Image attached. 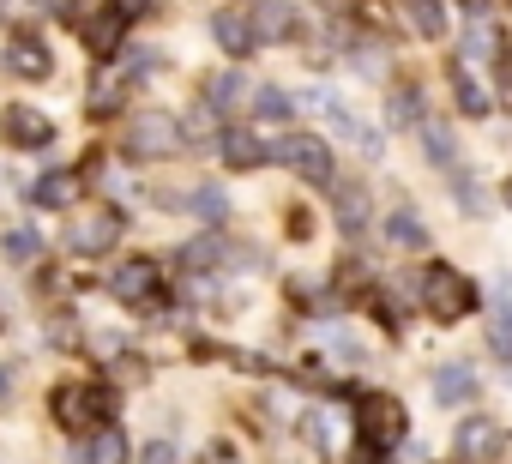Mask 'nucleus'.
Here are the masks:
<instances>
[{
  "label": "nucleus",
  "mask_w": 512,
  "mask_h": 464,
  "mask_svg": "<svg viewBox=\"0 0 512 464\" xmlns=\"http://www.w3.org/2000/svg\"><path fill=\"white\" fill-rule=\"evenodd\" d=\"M0 133H7V145H19V151L55 145V121H49L43 109H31V103H13L7 115H0Z\"/></svg>",
  "instance_id": "obj_7"
},
{
  "label": "nucleus",
  "mask_w": 512,
  "mask_h": 464,
  "mask_svg": "<svg viewBox=\"0 0 512 464\" xmlns=\"http://www.w3.org/2000/svg\"><path fill=\"white\" fill-rule=\"evenodd\" d=\"M7 73H19V79H49V73H55V55H49L37 37H13V43H7Z\"/></svg>",
  "instance_id": "obj_11"
},
{
  "label": "nucleus",
  "mask_w": 512,
  "mask_h": 464,
  "mask_svg": "<svg viewBox=\"0 0 512 464\" xmlns=\"http://www.w3.org/2000/svg\"><path fill=\"white\" fill-rule=\"evenodd\" d=\"M506 211H512V181H506Z\"/></svg>",
  "instance_id": "obj_33"
},
{
  "label": "nucleus",
  "mask_w": 512,
  "mask_h": 464,
  "mask_svg": "<svg viewBox=\"0 0 512 464\" xmlns=\"http://www.w3.org/2000/svg\"><path fill=\"white\" fill-rule=\"evenodd\" d=\"M422 151H428V163H440V169H452V163H458V145H452V133H446V127H428V133H422Z\"/></svg>",
  "instance_id": "obj_26"
},
{
  "label": "nucleus",
  "mask_w": 512,
  "mask_h": 464,
  "mask_svg": "<svg viewBox=\"0 0 512 464\" xmlns=\"http://www.w3.org/2000/svg\"><path fill=\"white\" fill-rule=\"evenodd\" d=\"M494 452H500V428L494 422H464L458 428V458L464 464H488Z\"/></svg>",
  "instance_id": "obj_13"
},
{
  "label": "nucleus",
  "mask_w": 512,
  "mask_h": 464,
  "mask_svg": "<svg viewBox=\"0 0 512 464\" xmlns=\"http://www.w3.org/2000/svg\"><path fill=\"white\" fill-rule=\"evenodd\" d=\"M217 254H223V242H217V236H205V242H187V248H181V260H187V266H211Z\"/></svg>",
  "instance_id": "obj_29"
},
{
  "label": "nucleus",
  "mask_w": 512,
  "mask_h": 464,
  "mask_svg": "<svg viewBox=\"0 0 512 464\" xmlns=\"http://www.w3.org/2000/svg\"><path fill=\"white\" fill-rule=\"evenodd\" d=\"M434 398H440V404H470V398H476V374H470L464 362L434 368Z\"/></svg>",
  "instance_id": "obj_15"
},
{
  "label": "nucleus",
  "mask_w": 512,
  "mask_h": 464,
  "mask_svg": "<svg viewBox=\"0 0 512 464\" xmlns=\"http://www.w3.org/2000/svg\"><path fill=\"white\" fill-rule=\"evenodd\" d=\"M386 242H392V248H404V254H416V248H428V229H422V217H416V211H404V205H398V211L386 217Z\"/></svg>",
  "instance_id": "obj_16"
},
{
  "label": "nucleus",
  "mask_w": 512,
  "mask_h": 464,
  "mask_svg": "<svg viewBox=\"0 0 512 464\" xmlns=\"http://www.w3.org/2000/svg\"><path fill=\"white\" fill-rule=\"evenodd\" d=\"M49 410H55V422L67 434H97L103 428V410H109V392L103 386H85V380H61L55 398H49Z\"/></svg>",
  "instance_id": "obj_1"
},
{
  "label": "nucleus",
  "mask_w": 512,
  "mask_h": 464,
  "mask_svg": "<svg viewBox=\"0 0 512 464\" xmlns=\"http://www.w3.org/2000/svg\"><path fill=\"white\" fill-rule=\"evenodd\" d=\"M356 434L368 446H398L404 440V404L386 398V392H362L356 398Z\"/></svg>",
  "instance_id": "obj_4"
},
{
  "label": "nucleus",
  "mask_w": 512,
  "mask_h": 464,
  "mask_svg": "<svg viewBox=\"0 0 512 464\" xmlns=\"http://www.w3.org/2000/svg\"><path fill=\"white\" fill-rule=\"evenodd\" d=\"M7 398H13V374H7V368H0V404H7Z\"/></svg>",
  "instance_id": "obj_32"
},
{
  "label": "nucleus",
  "mask_w": 512,
  "mask_h": 464,
  "mask_svg": "<svg viewBox=\"0 0 512 464\" xmlns=\"http://www.w3.org/2000/svg\"><path fill=\"white\" fill-rule=\"evenodd\" d=\"M181 205H187L199 223H223V217H229V199H223V187H193Z\"/></svg>",
  "instance_id": "obj_22"
},
{
  "label": "nucleus",
  "mask_w": 512,
  "mask_h": 464,
  "mask_svg": "<svg viewBox=\"0 0 512 464\" xmlns=\"http://www.w3.org/2000/svg\"><path fill=\"white\" fill-rule=\"evenodd\" d=\"M115 43H121V19L109 13V19L91 25V49H97V55H115Z\"/></svg>",
  "instance_id": "obj_28"
},
{
  "label": "nucleus",
  "mask_w": 512,
  "mask_h": 464,
  "mask_svg": "<svg viewBox=\"0 0 512 464\" xmlns=\"http://www.w3.org/2000/svg\"><path fill=\"white\" fill-rule=\"evenodd\" d=\"M332 205H338V223H344V229H362V223H368V193H362L356 181H344V187L332 193Z\"/></svg>",
  "instance_id": "obj_23"
},
{
  "label": "nucleus",
  "mask_w": 512,
  "mask_h": 464,
  "mask_svg": "<svg viewBox=\"0 0 512 464\" xmlns=\"http://www.w3.org/2000/svg\"><path fill=\"white\" fill-rule=\"evenodd\" d=\"M272 163H290V169H296L302 181H314V187L332 181V145L314 139V133H290V139H278V145H272Z\"/></svg>",
  "instance_id": "obj_5"
},
{
  "label": "nucleus",
  "mask_w": 512,
  "mask_h": 464,
  "mask_svg": "<svg viewBox=\"0 0 512 464\" xmlns=\"http://www.w3.org/2000/svg\"><path fill=\"white\" fill-rule=\"evenodd\" d=\"M115 236H121V217H115L109 205H85V211L67 223V248H79V254H103Z\"/></svg>",
  "instance_id": "obj_6"
},
{
  "label": "nucleus",
  "mask_w": 512,
  "mask_h": 464,
  "mask_svg": "<svg viewBox=\"0 0 512 464\" xmlns=\"http://www.w3.org/2000/svg\"><path fill=\"white\" fill-rule=\"evenodd\" d=\"M416 284H422V308H428L434 320H464V314L476 308V284H470L464 272H452V266H428Z\"/></svg>",
  "instance_id": "obj_2"
},
{
  "label": "nucleus",
  "mask_w": 512,
  "mask_h": 464,
  "mask_svg": "<svg viewBox=\"0 0 512 464\" xmlns=\"http://www.w3.org/2000/svg\"><path fill=\"white\" fill-rule=\"evenodd\" d=\"M127 308H151L157 302V290H163V278H157V266L151 260H127V266H115V284H109Z\"/></svg>",
  "instance_id": "obj_8"
},
{
  "label": "nucleus",
  "mask_w": 512,
  "mask_h": 464,
  "mask_svg": "<svg viewBox=\"0 0 512 464\" xmlns=\"http://www.w3.org/2000/svg\"><path fill=\"white\" fill-rule=\"evenodd\" d=\"M145 7H151V0H115V19H121V25H127V19H139V13H145Z\"/></svg>",
  "instance_id": "obj_31"
},
{
  "label": "nucleus",
  "mask_w": 512,
  "mask_h": 464,
  "mask_svg": "<svg viewBox=\"0 0 512 464\" xmlns=\"http://www.w3.org/2000/svg\"><path fill=\"white\" fill-rule=\"evenodd\" d=\"M488 344H494V356L512 362V290L506 284L488 290Z\"/></svg>",
  "instance_id": "obj_12"
},
{
  "label": "nucleus",
  "mask_w": 512,
  "mask_h": 464,
  "mask_svg": "<svg viewBox=\"0 0 512 464\" xmlns=\"http://www.w3.org/2000/svg\"><path fill=\"white\" fill-rule=\"evenodd\" d=\"M205 91H211V115H217V109L247 103V79H241V73H211V79H205Z\"/></svg>",
  "instance_id": "obj_21"
},
{
  "label": "nucleus",
  "mask_w": 512,
  "mask_h": 464,
  "mask_svg": "<svg viewBox=\"0 0 512 464\" xmlns=\"http://www.w3.org/2000/svg\"><path fill=\"white\" fill-rule=\"evenodd\" d=\"M386 115H392V127H416V121H422V91H416V85H398V91L386 97Z\"/></svg>",
  "instance_id": "obj_24"
},
{
  "label": "nucleus",
  "mask_w": 512,
  "mask_h": 464,
  "mask_svg": "<svg viewBox=\"0 0 512 464\" xmlns=\"http://www.w3.org/2000/svg\"><path fill=\"white\" fill-rule=\"evenodd\" d=\"M253 115H260V121H290L296 115V97L278 91V85H266V91H253Z\"/></svg>",
  "instance_id": "obj_25"
},
{
  "label": "nucleus",
  "mask_w": 512,
  "mask_h": 464,
  "mask_svg": "<svg viewBox=\"0 0 512 464\" xmlns=\"http://www.w3.org/2000/svg\"><path fill=\"white\" fill-rule=\"evenodd\" d=\"M73 193H79V175H67V169L43 175V181L31 187V199H37V205H49V211H55V205H73Z\"/></svg>",
  "instance_id": "obj_20"
},
{
  "label": "nucleus",
  "mask_w": 512,
  "mask_h": 464,
  "mask_svg": "<svg viewBox=\"0 0 512 464\" xmlns=\"http://www.w3.org/2000/svg\"><path fill=\"white\" fill-rule=\"evenodd\" d=\"M181 145H187V127L163 109H151L127 127V157H175Z\"/></svg>",
  "instance_id": "obj_3"
},
{
  "label": "nucleus",
  "mask_w": 512,
  "mask_h": 464,
  "mask_svg": "<svg viewBox=\"0 0 512 464\" xmlns=\"http://www.w3.org/2000/svg\"><path fill=\"white\" fill-rule=\"evenodd\" d=\"M398 13L410 19V31H416V37H428V43H440V37H446V7H440V0H398Z\"/></svg>",
  "instance_id": "obj_14"
},
{
  "label": "nucleus",
  "mask_w": 512,
  "mask_h": 464,
  "mask_svg": "<svg viewBox=\"0 0 512 464\" xmlns=\"http://www.w3.org/2000/svg\"><path fill=\"white\" fill-rule=\"evenodd\" d=\"M223 163L229 169H260V163H272V145H260L253 133H229L223 139Z\"/></svg>",
  "instance_id": "obj_17"
},
{
  "label": "nucleus",
  "mask_w": 512,
  "mask_h": 464,
  "mask_svg": "<svg viewBox=\"0 0 512 464\" xmlns=\"http://www.w3.org/2000/svg\"><path fill=\"white\" fill-rule=\"evenodd\" d=\"M145 464H175V446H169V440H151V446H145Z\"/></svg>",
  "instance_id": "obj_30"
},
{
  "label": "nucleus",
  "mask_w": 512,
  "mask_h": 464,
  "mask_svg": "<svg viewBox=\"0 0 512 464\" xmlns=\"http://www.w3.org/2000/svg\"><path fill=\"white\" fill-rule=\"evenodd\" d=\"M79 464H127V434L121 428H97L91 446L79 452Z\"/></svg>",
  "instance_id": "obj_18"
},
{
  "label": "nucleus",
  "mask_w": 512,
  "mask_h": 464,
  "mask_svg": "<svg viewBox=\"0 0 512 464\" xmlns=\"http://www.w3.org/2000/svg\"><path fill=\"white\" fill-rule=\"evenodd\" d=\"M0 326H7V314H0Z\"/></svg>",
  "instance_id": "obj_34"
},
{
  "label": "nucleus",
  "mask_w": 512,
  "mask_h": 464,
  "mask_svg": "<svg viewBox=\"0 0 512 464\" xmlns=\"http://www.w3.org/2000/svg\"><path fill=\"white\" fill-rule=\"evenodd\" d=\"M446 79H452V91H458V109H464V115H488V103H494V97H488V79L476 73V61L452 55V61H446Z\"/></svg>",
  "instance_id": "obj_10"
},
{
  "label": "nucleus",
  "mask_w": 512,
  "mask_h": 464,
  "mask_svg": "<svg viewBox=\"0 0 512 464\" xmlns=\"http://www.w3.org/2000/svg\"><path fill=\"white\" fill-rule=\"evenodd\" d=\"M247 31H253V43H290L296 37V7L290 0H260V7L247 13Z\"/></svg>",
  "instance_id": "obj_9"
},
{
  "label": "nucleus",
  "mask_w": 512,
  "mask_h": 464,
  "mask_svg": "<svg viewBox=\"0 0 512 464\" xmlns=\"http://www.w3.org/2000/svg\"><path fill=\"white\" fill-rule=\"evenodd\" d=\"M37 248H43V236H37V229H7V260H37Z\"/></svg>",
  "instance_id": "obj_27"
},
{
  "label": "nucleus",
  "mask_w": 512,
  "mask_h": 464,
  "mask_svg": "<svg viewBox=\"0 0 512 464\" xmlns=\"http://www.w3.org/2000/svg\"><path fill=\"white\" fill-rule=\"evenodd\" d=\"M211 37L229 49V55H247L253 49V31H247V13H217L211 19Z\"/></svg>",
  "instance_id": "obj_19"
}]
</instances>
